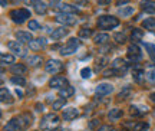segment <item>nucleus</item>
Instances as JSON below:
<instances>
[{"mask_svg":"<svg viewBox=\"0 0 155 131\" xmlns=\"http://www.w3.org/2000/svg\"><path fill=\"white\" fill-rule=\"evenodd\" d=\"M106 62H108V59H106V58H102V59H98V60H96L95 72H99V69H102V68L106 65Z\"/></svg>","mask_w":155,"mask_h":131,"instance_id":"nucleus-37","label":"nucleus"},{"mask_svg":"<svg viewBox=\"0 0 155 131\" xmlns=\"http://www.w3.org/2000/svg\"><path fill=\"white\" fill-rule=\"evenodd\" d=\"M129 95H131V88L127 87L125 89H124V91H121V94L118 95V98H121V99H127L128 97H129Z\"/></svg>","mask_w":155,"mask_h":131,"instance_id":"nucleus-38","label":"nucleus"},{"mask_svg":"<svg viewBox=\"0 0 155 131\" xmlns=\"http://www.w3.org/2000/svg\"><path fill=\"white\" fill-rule=\"evenodd\" d=\"M112 69H114V74H115L116 77H124V75H125V72L128 71V64L124 59L118 58V59L114 60V64H112Z\"/></svg>","mask_w":155,"mask_h":131,"instance_id":"nucleus-7","label":"nucleus"},{"mask_svg":"<svg viewBox=\"0 0 155 131\" xmlns=\"http://www.w3.org/2000/svg\"><path fill=\"white\" fill-rule=\"evenodd\" d=\"M10 71L13 74H16V75H25L28 72V68L23 65V64H13L10 66Z\"/></svg>","mask_w":155,"mask_h":131,"instance_id":"nucleus-20","label":"nucleus"},{"mask_svg":"<svg viewBox=\"0 0 155 131\" xmlns=\"http://www.w3.org/2000/svg\"><path fill=\"white\" fill-rule=\"evenodd\" d=\"M122 117V111L119 108H114V109H111L109 112H108V118L111 121H116V120H119Z\"/></svg>","mask_w":155,"mask_h":131,"instance_id":"nucleus-26","label":"nucleus"},{"mask_svg":"<svg viewBox=\"0 0 155 131\" xmlns=\"http://www.w3.org/2000/svg\"><path fill=\"white\" fill-rule=\"evenodd\" d=\"M79 45H81V42L78 40L76 38H72L71 40H68V43L65 45V46H62L61 49V55L62 56H69V55H72L76 52V49L79 48Z\"/></svg>","mask_w":155,"mask_h":131,"instance_id":"nucleus-6","label":"nucleus"},{"mask_svg":"<svg viewBox=\"0 0 155 131\" xmlns=\"http://www.w3.org/2000/svg\"><path fill=\"white\" fill-rule=\"evenodd\" d=\"M55 131H71L69 128H59V130H55Z\"/></svg>","mask_w":155,"mask_h":131,"instance_id":"nucleus-47","label":"nucleus"},{"mask_svg":"<svg viewBox=\"0 0 155 131\" xmlns=\"http://www.w3.org/2000/svg\"><path fill=\"white\" fill-rule=\"evenodd\" d=\"M108 40H109V35L108 33H98V35H95L94 38L95 45H105Z\"/></svg>","mask_w":155,"mask_h":131,"instance_id":"nucleus-22","label":"nucleus"},{"mask_svg":"<svg viewBox=\"0 0 155 131\" xmlns=\"http://www.w3.org/2000/svg\"><path fill=\"white\" fill-rule=\"evenodd\" d=\"M56 9L61 12V13H78L79 12V9H78L76 6H72V5H59L56 6Z\"/></svg>","mask_w":155,"mask_h":131,"instance_id":"nucleus-19","label":"nucleus"},{"mask_svg":"<svg viewBox=\"0 0 155 131\" xmlns=\"http://www.w3.org/2000/svg\"><path fill=\"white\" fill-rule=\"evenodd\" d=\"M0 95H2V102H7V104H12V102H13V97H12V94L9 92L6 88H2Z\"/></svg>","mask_w":155,"mask_h":131,"instance_id":"nucleus-24","label":"nucleus"},{"mask_svg":"<svg viewBox=\"0 0 155 131\" xmlns=\"http://www.w3.org/2000/svg\"><path fill=\"white\" fill-rule=\"evenodd\" d=\"M91 74H92L91 68H83L82 71H81V75H82L83 79H88V78H91Z\"/></svg>","mask_w":155,"mask_h":131,"instance_id":"nucleus-39","label":"nucleus"},{"mask_svg":"<svg viewBox=\"0 0 155 131\" xmlns=\"http://www.w3.org/2000/svg\"><path fill=\"white\" fill-rule=\"evenodd\" d=\"M145 78L150 82L155 84V65H148L145 69Z\"/></svg>","mask_w":155,"mask_h":131,"instance_id":"nucleus-23","label":"nucleus"},{"mask_svg":"<svg viewBox=\"0 0 155 131\" xmlns=\"http://www.w3.org/2000/svg\"><path fill=\"white\" fill-rule=\"evenodd\" d=\"M65 104H66V98H59L58 101H55L52 104V107H53V109H61Z\"/></svg>","mask_w":155,"mask_h":131,"instance_id":"nucleus-35","label":"nucleus"},{"mask_svg":"<svg viewBox=\"0 0 155 131\" xmlns=\"http://www.w3.org/2000/svg\"><path fill=\"white\" fill-rule=\"evenodd\" d=\"M111 3V0H98V5L99 6H108Z\"/></svg>","mask_w":155,"mask_h":131,"instance_id":"nucleus-43","label":"nucleus"},{"mask_svg":"<svg viewBox=\"0 0 155 131\" xmlns=\"http://www.w3.org/2000/svg\"><path fill=\"white\" fill-rule=\"evenodd\" d=\"M45 46H46V39L45 38L32 39V40L29 42V48L32 50H40V49H43Z\"/></svg>","mask_w":155,"mask_h":131,"instance_id":"nucleus-13","label":"nucleus"},{"mask_svg":"<svg viewBox=\"0 0 155 131\" xmlns=\"http://www.w3.org/2000/svg\"><path fill=\"white\" fill-rule=\"evenodd\" d=\"M111 131H116V130H111Z\"/></svg>","mask_w":155,"mask_h":131,"instance_id":"nucleus-49","label":"nucleus"},{"mask_svg":"<svg viewBox=\"0 0 155 131\" xmlns=\"http://www.w3.org/2000/svg\"><path fill=\"white\" fill-rule=\"evenodd\" d=\"M96 126H99V121H98V120H92L91 122H89V128H91V130H92V128H95Z\"/></svg>","mask_w":155,"mask_h":131,"instance_id":"nucleus-42","label":"nucleus"},{"mask_svg":"<svg viewBox=\"0 0 155 131\" xmlns=\"http://www.w3.org/2000/svg\"><path fill=\"white\" fill-rule=\"evenodd\" d=\"M119 26V19L114 16H101L98 19V27L99 29H114V27Z\"/></svg>","mask_w":155,"mask_h":131,"instance_id":"nucleus-3","label":"nucleus"},{"mask_svg":"<svg viewBox=\"0 0 155 131\" xmlns=\"http://www.w3.org/2000/svg\"><path fill=\"white\" fill-rule=\"evenodd\" d=\"M128 58H129V60L134 62V64H137V62L141 60V58H142V52H141V49H139L135 43L128 46Z\"/></svg>","mask_w":155,"mask_h":131,"instance_id":"nucleus-10","label":"nucleus"},{"mask_svg":"<svg viewBox=\"0 0 155 131\" xmlns=\"http://www.w3.org/2000/svg\"><path fill=\"white\" fill-rule=\"evenodd\" d=\"M145 77V71L142 66L139 65H134V69H132V78L135 82H138V84H141L142 82V78Z\"/></svg>","mask_w":155,"mask_h":131,"instance_id":"nucleus-14","label":"nucleus"},{"mask_svg":"<svg viewBox=\"0 0 155 131\" xmlns=\"http://www.w3.org/2000/svg\"><path fill=\"white\" fill-rule=\"evenodd\" d=\"M55 20L58 23H62L65 26H72L76 23V17H73L71 13H58L55 17Z\"/></svg>","mask_w":155,"mask_h":131,"instance_id":"nucleus-9","label":"nucleus"},{"mask_svg":"<svg viewBox=\"0 0 155 131\" xmlns=\"http://www.w3.org/2000/svg\"><path fill=\"white\" fill-rule=\"evenodd\" d=\"M112 91H114V87L111 84H99L95 89V95L96 97H105V95H109Z\"/></svg>","mask_w":155,"mask_h":131,"instance_id":"nucleus-12","label":"nucleus"},{"mask_svg":"<svg viewBox=\"0 0 155 131\" xmlns=\"http://www.w3.org/2000/svg\"><path fill=\"white\" fill-rule=\"evenodd\" d=\"M69 85V82L65 77H61V75H58V77H53L50 79L49 82V87L53 88V89H62V88H65Z\"/></svg>","mask_w":155,"mask_h":131,"instance_id":"nucleus-11","label":"nucleus"},{"mask_svg":"<svg viewBox=\"0 0 155 131\" xmlns=\"http://www.w3.org/2000/svg\"><path fill=\"white\" fill-rule=\"evenodd\" d=\"M145 49L148 50V55L152 59V62H155V45L152 43H145Z\"/></svg>","mask_w":155,"mask_h":131,"instance_id":"nucleus-33","label":"nucleus"},{"mask_svg":"<svg viewBox=\"0 0 155 131\" xmlns=\"http://www.w3.org/2000/svg\"><path fill=\"white\" fill-rule=\"evenodd\" d=\"M28 3H32L35 7V12L38 13V15H45L46 13V10H48V6L45 5L43 2H40V0H26Z\"/></svg>","mask_w":155,"mask_h":131,"instance_id":"nucleus-15","label":"nucleus"},{"mask_svg":"<svg viewBox=\"0 0 155 131\" xmlns=\"http://www.w3.org/2000/svg\"><path fill=\"white\" fill-rule=\"evenodd\" d=\"M73 94H75V88L71 87V85L59 89V97L61 98H69V97H72Z\"/></svg>","mask_w":155,"mask_h":131,"instance_id":"nucleus-21","label":"nucleus"},{"mask_svg":"<svg viewBox=\"0 0 155 131\" xmlns=\"http://www.w3.org/2000/svg\"><path fill=\"white\" fill-rule=\"evenodd\" d=\"M28 64L30 66H39L42 64V58L38 56V55H32L30 58H28Z\"/></svg>","mask_w":155,"mask_h":131,"instance_id":"nucleus-28","label":"nucleus"},{"mask_svg":"<svg viewBox=\"0 0 155 131\" xmlns=\"http://www.w3.org/2000/svg\"><path fill=\"white\" fill-rule=\"evenodd\" d=\"M6 5H7V3H6V0H2V6H3V7H6Z\"/></svg>","mask_w":155,"mask_h":131,"instance_id":"nucleus-48","label":"nucleus"},{"mask_svg":"<svg viewBox=\"0 0 155 131\" xmlns=\"http://www.w3.org/2000/svg\"><path fill=\"white\" fill-rule=\"evenodd\" d=\"M150 98H151V101H152V102L155 104V92H154V94H151V97H150Z\"/></svg>","mask_w":155,"mask_h":131,"instance_id":"nucleus-46","label":"nucleus"},{"mask_svg":"<svg viewBox=\"0 0 155 131\" xmlns=\"http://www.w3.org/2000/svg\"><path fill=\"white\" fill-rule=\"evenodd\" d=\"M59 124H61V118L58 117L56 114H53V112H50V114H46L40 120V128L42 130H55V128H58L59 127Z\"/></svg>","mask_w":155,"mask_h":131,"instance_id":"nucleus-2","label":"nucleus"},{"mask_svg":"<svg viewBox=\"0 0 155 131\" xmlns=\"http://www.w3.org/2000/svg\"><path fill=\"white\" fill-rule=\"evenodd\" d=\"M119 16H122V17H128V16H131L134 13V9L131 7V6H128V7H122V9H119Z\"/></svg>","mask_w":155,"mask_h":131,"instance_id":"nucleus-32","label":"nucleus"},{"mask_svg":"<svg viewBox=\"0 0 155 131\" xmlns=\"http://www.w3.org/2000/svg\"><path fill=\"white\" fill-rule=\"evenodd\" d=\"M114 39H115L116 43H125L127 42V36L124 33H115L114 35Z\"/></svg>","mask_w":155,"mask_h":131,"instance_id":"nucleus-36","label":"nucleus"},{"mask_svg":"<svg viewBox=\"0 0 155 131\" xmlns=\"http://www.w3.org/2000/svg\"><path fill=\"white\" fill-rule=\"evenodd\" d=\"M78 115H79V111H78L76 108L69 107V108L63 109V120H65V121H72V120H75Z\"/></svg>","mask_w":155,"mask_h":131,"instance_id":"nucleus-17","label":"nucleus"},{"mask_svg":"<svg viewBox=\"0 0 155 131\" xmlns=\"http://www.w3.org/2000/svg\"><path fill=\"white\" fill-rule=\"evenodd\" d=\"M16 39L19 40V42H22V43H29V42L33 39V36H32V33L30 32L19 30V32H16Z\"/></svg>","mask_w":155,"mask_h":131,"instance_id":"nucleus-18","label":"nucleus"},{"mask_svg":"<svg viewBox=\"0 0 155 131\" xmlns=\"http://www.w3.org/2000/svg\"><path fill=\"white\" fill-rule=\"evenodd\" d=\"M32 115L30 114H23L19 117L12 118L7 126H5V131H19V130H26L30 124H32Z\"/></svg>","mask_w":155,"mask_h":131,"instance_id":"nucleus-1","label":"nucleus"},{"mask_svg":"<svg viewBox=\"0 0 155 131\" xmlns=\"http://www.w3.org/2000/svg\"><path fill=\"white\" fill-rule=\"evenodd\" d=\"M28 26L30 30H39V29H40V25H39L36 20H30V22L28 23Z\"/></svg>","mask_w":155,"mask_h":131,"instance_id":"nucleus-40","label":"nucleus"},{"mask_svg":"<svg viewBox=\"0 0 155 131\" xmlns=\"http://www.w3.org/2000/svg\"><path fill=\"white\" fill-rule=\"evenodd\" d=\"M10 19L13 20L15 23H19V25H22L23 22H26L29 17H30V12L28 9H15V10L10 12Z\"/></svg>","mask_w":155,"mask_h":131,"instance_id":"nucleus-4","label":"nucleus"},{"mask_svg":"<svg viewBox=\"0 0 155 131\" xmlns=\"http://www.w3.org/2000/svg\"><path fill=\"white\" fill-rule=\"evenodd\" d=\"M141 7H142V10L148 12V13H154L155 12V5L151 3V2H142V3H141Z\"/></svg>","mask_w":155,"mask_h":131,"instance_id":"nucleus-30","label":"nucleus"},{"mask_svg":"<svg viewBox=\"0 0 155 131\" xmlns=\"http://www.w3.org/2000/svg\"><path fill=\"white\" fill-rule=\"evenodd\" d=\"M45 69H46V72H48V74L56 75L58 72H61L62 69H63V64H62L61 60H58V59H50L49 62L46 64Z\"/></svg>","mask_w":155,"mask_h":131,"instance_id":"nucleus-8","label":"nucleus"},{"mask_svg":"<svg viewBox=\"0 0 155 131\" xmlns=\"http://www.w3.org/2000/svg\"><path fill=\"white\" fill-rule=\"evenodd\" d=\"M36 108H38V109H36V111H43V105L38 104V105H36Z\"/></svg>","mask_w":155,"mask_h":131,"instance_id":"nucleus-45","label":"nucleus"},{"mask_svg":"<svg viewBox=\"0 0 155 131\" xmlns=\"http://www.w3.org/2000/svg\"><path fill=\"white\" fill-rule=\"evenodd\" d=\"M68 33H69V30L66 27H58L53 32H50V38H52V40H59V39L65 38Z\"/></svg>","mask_w":155,"mask_h":131,"instance_id":"nucleus-16","label":"nucleus"},{"mask_svg":"<svg viewBox=\"0 0 155 131\" xmlns=\"http://www.w3.org/2000/svg\"><path fill=\"white\" fill-rule=\"evenodd\" d=\"M148 128V124H145V122H139L137 126L134 127V131H141V130H147Z\"/></svg>","mask_w":155,"mask_h":131,"instance_id":"nucleus-41","label":"nucleus"},{"mask_svg":"<svg viewBox=\"0 0 155 131\" xmlns=\"http://www.w3.org/2000/svg\"><path fill=\"white\" fill-rule=\"evenodd\" d=\"M142 35H144V32H142L141 29H134L132 33H131V39H132L134 43H137V42H139V40H142Z\"/></svg>","mask_w":155,"mask_h":131,"instance_id":"nucleus-27","label":"nucleus"},{"mask_svg":"<svg viewBox=\"0 0 155 131\" xmlns=\"http://www.w3.org/2000/svg\"><path fill=\"white\" fill-rule=\"evenodd\" d=\"M2 64L6 65V64H15V56L13 55H9V53H2Z\"/></svg>","mask_w":155,"mask_h":131,"instance_id":"nucleus-31","label":"nucleus"},{"mask_svg":"<svg viewBox=\"0 0 155 131\" xmlns=\"http://www.w3.org/2000/svg\"><path fill=\"white\" fill-rule=\"evenodd\" d=\"M7 48L16 55V56H19V58H26V56H28V48L23 46V43L22 42H19V40L7 42Z\"/></svg>","mask_w":155,"mask_h":131,"instance_id":"nucleus-5","label":"nucleus"},{"mask_svg":"<svg viewBox=\"0 0 155 131\" xmlns=\"http://www.w3.org/2000/svg\"><path fill=\"white\" fill-rule=\"evenodd\" d=\"M142 26L147 29V30H151V32H155V17H148L142 22Z\"/></svg>","mask_w":155,"mask_h":131,"instance_id":"nucleus-25","label":"nucleus"},{"mask_svg":"<svg viewBox=\"0 0 155 131\" xmlns=\"http://www.w3.org/2000/svg\"><path fill=\"white\" fill-rule=\"evenodd\" d=\"M12 84H15V85H20V87H25L26 85V79L22 77V75H15V77H12Z\"/></svg>","mask_w":155,"mask_h":131,"instance_id":"nucleus-29","label":"nucleus"},{"mask_svg":"<svg viewBox=\"0 0 155 131\" xmlns=\"http://www.w3.org/2000/svg\"><path fill=\"white\" fill-rule=\"evenodd\" d=\"M96 131H111V127L109 126H101Z\"/></svg>","mask_w":155,"mask_h":131,"instance_id":"nucleus-44","label":"nucleus"},{"mask_svg":"<svg viewBox=\"0 0 155 131\" xmlns=\"http://www.w3.org/2000/svg\"><path fill=\"white\" fill-rule=\"evenodd\" d=\"M91 35H92V29H89V27H83L79 30V38L82 39H88Z\"/></svg>","mask_w":155,"mask_h":131,"instance_id":"nucleus-34","label":"nucleus"}]
</instances>
